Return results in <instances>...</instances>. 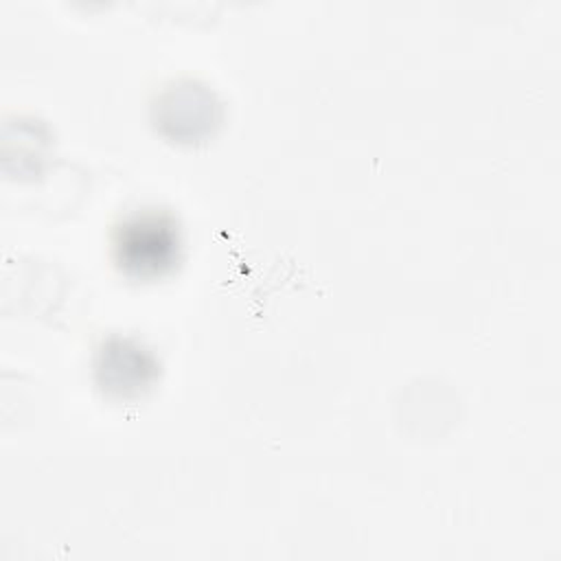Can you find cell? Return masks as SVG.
<instances>
[{"label": "cell", "instance_id": "cell-1", "mask_svg": "<svg viewBox=\"0 0 561 561\" xmlns=\"http://www.w3.org/2000/svg\"><path fill=\"white\" fill-rule=\"evenodd\" d=\"M175 252L178 232L167 217L138 215L118 228L116 261L131 276L162 274L175 261Z\"/></svg>", "mask_w": 561, "mask_h": 561}]
</instances>
